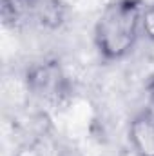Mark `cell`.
<instances>
[{"instance_id": "1", "label": "cell", "mask_w": 154, "mask_h": 156, "mask_svg": "<svg viewBox=\"0 0 154 156\" xmlns=\"http://www.w3.org/2000/svg\"><path fill=\"white\" fill-rule=\"evenodd\" d=\"M142 0H111L94 24V45L105 62L129 56L142 37Z\"/></svg>"}, {"instance_id": "2", "label": "cell", "mask_w": 154, "mask_h": 156, "mask_svg": "<svg viewBox=\"0 0 154 156\" xmlns=\"http://www.w3.org/2000/svg\"><path fill=\"white\" fill-rule=\"evenodd\" d=\"M27 91L45 104H62L69 93V82L58 60H42L26 73Z\"/></svg>"}, {"instance_id": "3", "label": "cell", "mask_w": 154, "mask_h": 156, "mask_svg": "<svg viewBox=\"0 0 154 156\" xmlns=\"http://www.w3.org/2000/svg\"><path fill=\"white\" fill-rule=\"evenodd\" d=\"M129 142L136 156H154V116L145 109L131 120Z\"/></svg>"}, {"instance_id": "4", "label": "cell", "mask_w": 154, "mask_h": 156, "mask_svg": "<svg viewBox=\"0 0 154 156\" xmlns=\"http://www.w3.org/2000/svg\"><path fill=\"white\" fill-rule=\"evenodd\" d=\"M142 35L149 42H154V2L147 4L142 15Z\"/></svg>"}, {"instance_id": "5", "label": "cell", "mask_w": 154, "mask_h": 156, "mask_svg": "<svg viewBox=\"0 0 154 156\" xmlns=\"http://www.w3.org/2000/svg\"><path fill=\"white\" fill-rule=\"evenodd\" d=\"M15 156H44V153L40 151L37 144H24L16 149Z\"/></svg>"}, {"instance_id": "6", "label": "cell", "mask_w": 154, "mask_h": 156, "mask_svg": "<svg viewBox=\"0 0 154 156\" xmlns=\"http://www.w3.org/2000/svg\"><path fill=\"white\" fill-rule=\"evenodd\" d=\"M145 111L154 116V78L147 85V102H145Z\"/></svg>"}]
</instances>
